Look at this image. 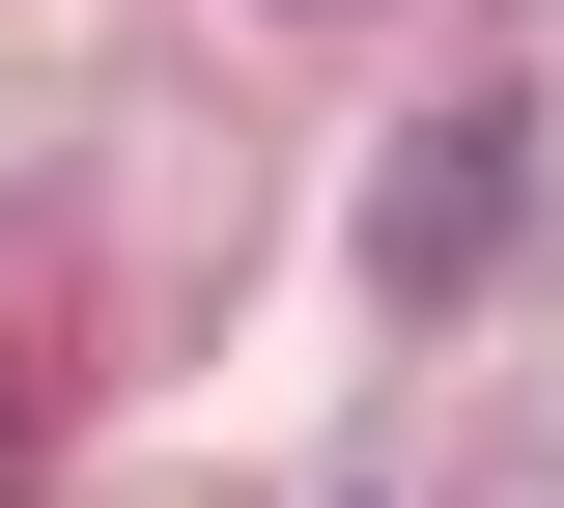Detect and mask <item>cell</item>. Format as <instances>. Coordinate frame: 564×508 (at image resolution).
<instances>
[]
</instances>
